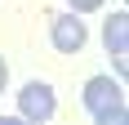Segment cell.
Here are the masks:
<instances>
[{
  "instance_id": "1",
  "label": "cell",
  "mask_w": 129,
  "mask_h": 125,
  "mask_svg": "<svg viewBox=\"0 0 129 125\" xmlns=\"http://www.w3.org/2000/svg\"><path fill=\"white\" fill-rule=\"evenodd\" d=\"M80 103H85V112L98 125H120L125 121V85L111 80V76H89L85 89H80Z\"/></svg>"
},
{
  "instance_id": "2",
  "label": "cell",
  "mask_w": 129,
  "mask_h": 125,
  "mask_svg": "<svg viewBox=\"0 0 129 125\" xmlns=\"http://www.w3.org/2000/svg\"><path fill=\"white\" fill-rule=\"evenodd\" d=\"M18 116L22 121H36V125H45V121L58 116V94H53L49 80H27L18 89Z\"/></svg>"
},
{
  "instance_id": "3",
  "label": "cell",
  "mask_w": 129,
  "mask_h": 125,
  "mask_svg": "<svg viewBox=\"0 0 129 125\" xmlns=\"http://www.w3.org/2000/svg\"><path fill=\"white\" fill-rule=\"evenodd\" d=\"M49 40L58 54H80L85 49V40H89V31H85V18L80 13H49Z\"/></svg>"
},
{
  "instance_id": "4",
  "label": "cell",
  "mask_w": 129,
  "mask_h": 125,
  "mask_svg": "<svg viewBox=\"0 0 129 125\" xmlns=\"http://www.w3.org/2000/svg\"><path fill=\"white\" fill-rule=\"evenodd\" d=\"M103 45H107V54H129V13L125 9H116L103 23Z\"/></svg>"
},
{
  "instance_id": "5",
  "label": "cell",
  "mask_w": 129,
  "mask_h": 125,
  "mask_svg": "<svg viewBox=\"0 0 129 125\" xmlns=\"http://www.w3.org/2000/svg\"><path fill=\"white\" fill-rule=\"evenodd\" d=\"M67 5H71V13H98L107 0H67Z\"/></svg>"
},
{
  "instance_id": "6",
  "label": "cell",
  "mask_w": 129,
  "mask_h": 125,
  "mask_svg": "<svg viewBox=\"0 0 129 125\" xmlns=\"http://www.w3.org/2000/svg\"><path fill=\"white\" fill-rule=\"evenodd\" d=\"M5 85H9V62L0 58V94H5Z\"/></svg>"
}]
</instances>
